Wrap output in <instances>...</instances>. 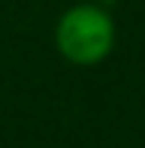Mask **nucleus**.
<instances>
[{
	"label": "nucleus",
	"instance_id": "1",
	"mask_svg": "<svg viewBox=\"0 0 145 148\" xmlns=\"http://www.w3.org/2000/svg\"><path fill=\"white\" fill-rule=\"evenodd\" d=\"M115 30L97 6H72L57 21V49L72 64H97L109 55Z\"/></svg>",
	"mask_w": 145,
	"mask_h": 148
},
{
	"label": "nucleus",
	"instance_id": "2",
	"mask_svg": "<svg viewBox=\"0 0 145 148\" xmlns=\"http://www.w3.org/2000/svg\"><path fill=\"white\" fill-rule=\"evenodd\" d=\"M103 3H112V0H103Z\"/></svg>",
	"mask_w": 145,
	"mask_h": 148
}]
</instances>
